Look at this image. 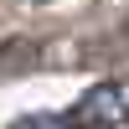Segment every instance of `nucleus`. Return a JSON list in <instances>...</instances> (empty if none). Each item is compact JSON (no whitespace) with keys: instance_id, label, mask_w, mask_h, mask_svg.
I'll return each instance as SVG.
<instances>
[{"instance_id":"nucleus-1","label":"nucleus","mask_w":129,"mask_h":129,"mask_svg":"<svg viewBox=\"0 0 129 129\" xmlns=\"http://www.w3.org/2000/svg\"><path fill=\"white\" fill-rule=\"evenodd\" d=\"M67 114L72 129H114V124H129V78H109V83H93Z\"/></svg>"},{"instance_id":"nucleus-2","label":"nucleus","mask_w":129,"mask_h":129,"mask_svg":"<svg viewBox=\"0 0 129 129\" xmlns=\"http://www.w3.org/2000/svg\"><path fill=\"white\" fill-rule=\"evenodd\" d=\"M5 129H72V124H67L62 109H52V114H26V119H16V124H5Z\"/></svg>"}]
</instances>
